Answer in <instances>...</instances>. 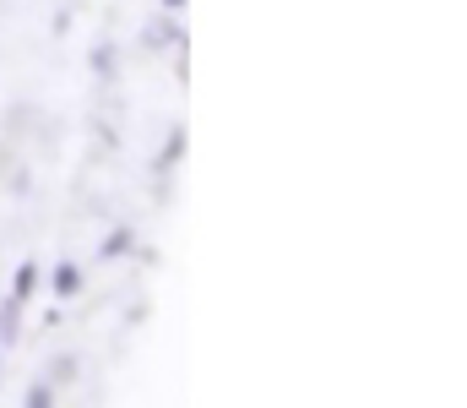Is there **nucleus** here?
Returning a JSON list of instances; mask_svg holds the SVG:
<instances>
[{
	"instance_id": "20e7f679",
	"label": "nucleus",
	"mask_w": 467,
	"mask_h": 408,
	"mask_svg": "<svg viewBox=\"0 0 467 408\" xmlns=\"http://www.w3.org/2000/svg\"><path fill=\"white\" fill-rule=\"evenodd\" d=\"M33 288H38V262H16V277H11V299H33Z\"/></svg>"
},
{
	"instance_id": "f03ea898",
	"label": "nucleus",
	"mask_w": 467,
	"mask_h": 408,
	"mask_svg": "<svg viewBox=\"0 0 467 408\" xmlns=\"http://www.w3.org/2000/svg\"><path fill=\"white\" fill-rule=\"evenodd\" d=\"M49 288H55L60 299L82 294V267H77V262H55V272H49Z\"/></svg>"
},
{
	"instance_id": "6e6552de",
	"label": "nucleus",
	"mask_w": 467,
	"mask_h": 408,
	"mask_svg": "<svg viewBox=\"0 0 467 408\" xmlns=\"http://www.w3.org/2000/svg\"><path fill=\"white\" fill-rule=\"evenodd\" d=\"M88 60H93V71H99V77H104V82H109V77H115V49H109V44H99V49H93V55H88Z\"/></svg>"
},
{
	"instance_id": "39448f33",
	"label": "nucleus",
	"mask_w": 467,
	"mask_h": 408,
	"mask_svg": "<svg viewBox=\"0 0 467 408\" xmlns=\"http://www.w3.org/2000/svg\"><path fill=\"white\" fill-rule=\"evenodd\" d=\"M147 38H152V49H174V44H185V33L163 16V22H147Z\"/></svg>"
},
{
	"instance_id": "f257e3e1",
	"label": "nucleus",
	"mask_w": 467,
	"mask_h": 408,
	"mask_svg": "<svg viewBox=\"0 0 467 408\" xmlns=\"http://www.w3.org/2000/svg\"><path fill=\"white\" fill-rule=\"evenodd\" d=\"M16 338H22V299L5 294V305H0V349H16Z\"/></svg>"
},
{
	"instance_id": "7ed1b4c3",
	"label": "nucleus",
	"mask_w": 467,
	"mask_h": 408,
	"mask_svg": "<svg viewBox=\"0 0 467 408\" xmlns=\"http://www.w3.org/2000/svg\"><path fill=\"white\" fill-rule=\"evenodd\" d=\"M130 246H136V229H130V224H119L115 235H109V240L99 246V262H119V256H125Z\"/></svg>"
},
{
	"instance_id": "0eeeda50",
	"label": "nucleus",
	"mask_w": 467,
	"mask_h": 408,
	"mask_svg": "<svg viewBox=\"0 0 467 408\" xmlns=\"http://www.w3.org/2000/svg\"><path fill=\"white\" fill-rule=\"evenodd\" d=\"M22 403H27V408H49V403H55V382H33V387L22 392Z\"/></svg>"
},
{
	"instance_id": "423d86ee",
	"label": "nucleus",
	"mask_w": 467,
	"mask_h": 408,
	"mask_svg": "<svg viewBox=\"0 0 467 408\" xmlns=\"http://www.w3.org/2000/svg\"><path fill=\"white\" fill-rule=\"evenodd\" d=\"M180 152H185V131H169V141H163V152H158V174H169V169L180 163Z\"/></svg>"
},
{
	"instance_id": "1a4fd4ad",
	"label": "nucleus",
	"mask_w": 467,
	"mask_h": 408,
	"mask_svg": "<svg viewBox=\"0 0 467 408\" xmlns=\"http://www.w3.org/2000/svg\"><path fill=\"white\" fill-rule=\"evenodd\" d=\"M71 376H77V360H71V354H60V360L49 365V382H55V387H66Z\"/></svg>"
},
{
	"instance_id": "9d476101",
	"label": "nucleus",
	"mask_w": 467,
	"mask_h": 408,
	"mask_svg": "<svg viewBox=\"0 0 467 408\" xmlns=\"http://www.w3.org/2000/svg\"><path fill=\"white\" fill-rule=\"evenodd\" d=\"M158 5H163L169 16H174V11H185V0H158Z\"/></svg>"
}]
</instances>
